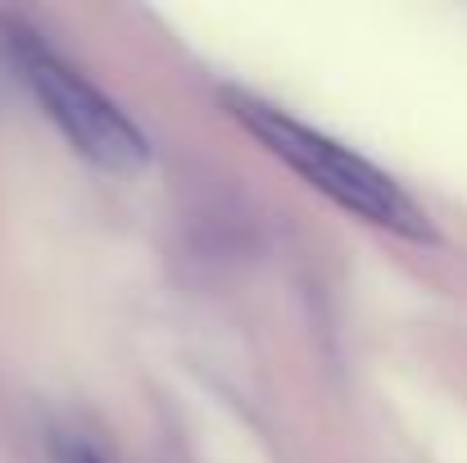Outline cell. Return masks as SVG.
<instances>
[{
    "label": "cell",
    "instance_id": "obj_1",
    "mask_svg": "<svg viewBox=\"0 0 467 463\" xmlns=\"http://www.w3.org/2000/svg\"><path fill=\"white\" fill-rule=\"evenodd\" d=\"M227 114L264 146L268 154H277L291 173H300L317 195H327L331 205H340L345 214H354L358 223H372L381 232L409 237V241H431V223L427 209L386 173L377 168L368 154L349 151L345 142L317 132L313 123L277 110L273 100H259L250 91L227 87L223 91Z\"/></svg>",
    "mask_w": 467,
    "mask_h": 463
},
{
    "label": "cell",
    "instance_id": "obj_2",
    "mask_svg": "<svg viewBox=\"0 0 467 463\" xmlns=\"http://www.w3.org/2000/svg\"><path fill=\"white\" fill-rule=\"evenodd\" d=\"M0 55L82 159L109 173H132L150 163V142L132 123V114L114 96H105L82 68H73L36 27L18 23L14 14H0Z\"/></svg>",
    "mask_w": 467,
    "mask_h": 463
},
{
    "label": "cell",
    "instance_id": "obj_3",
    "mask_svg": "<svg viewBox=\"0 0 467 463\" xmlns=\"http://www.w3.org/2000/svg\"><path fill=\"white\" fill-rule=\"evenodd\" d=\"M50 459L55 463H109V455L82 427H55L50 432Z\"/></svg>",
    "mask_w": 467,
    "mask_h": 463
}]
</instances>
